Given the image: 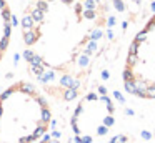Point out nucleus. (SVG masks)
I'll return each mask as SVG.
<instances>
[{
  "mask_svg": "<svg viewBox=\"0 0 155 143\" xmlns=\"http://www.w3.org/2000/svg\"><path fill=\"white\" fill-rule=\"evenodd\" d=\"M50 122V105L32 83L18 80L0 93V143H37Z\"/></svg>",
  "mask_w": 155,
  "mask_h": 143,
  "instance_id": "obj_1",
  "label": "nucleus"
},
{
  "mask_svg": "<svg viewBox=\"0 0 155 143\" xmlns=\"http://www.w3.org/2000/svg\"><path fill=\"white\" fill-rule=\"evenodd\" d=\"M124 86L137 98L155 100V13L128 47Z\"/></svg>",
  "mask_w": 155,
  "mask_h": 143,
  "instance_id": "obj_2",
  "label": "nucleus"
},
{
  "mask_svg": "<svg viewBox=\"0 0 155 143\" xmlns=\"http://www.w3.org/2000/svg\"><path fill=\"white\" fill-rule=\"evenodd\" d=\"M115 108L107 95L92 92L82 98L72 116V130L82 143H90L110 130Z\"/></svg>",
  "mask_w": 155,
  "mask_h": 143,
  "instance_id": "obj_3",
  "label": "nucleus"
},
{
  "mask_svg": "<svg viewBox=\"0 0 155 143\" xmlns=\"http://www.w3.org/2000/svg\"><path fill=\"white\" fill-rule=\"evenodd\" d=\"M12 40V10L7 0H0V62L4 60Z\"/></svg>",
  "mask_w": 155,
  "mask_h": 143,
  "instance_id": "obj_4",
  "label": "nucleus"
},
{
  "mask_svg": "<svg viewBox=\"0 0 155 143\" xmlns=\"http://www.w3.org/2000/svg\"><path fill=\"white\" fill-rule=\"evenodd\" d=\"M37 143H62V141H58L57 138H50V136H44L42 140H38Z\"/></svg>",
  "mask_w": 155,
  "mask_h": 143,
  "instance_id": "obj_5",
  "label": "nucleus"
}]
</instances>
